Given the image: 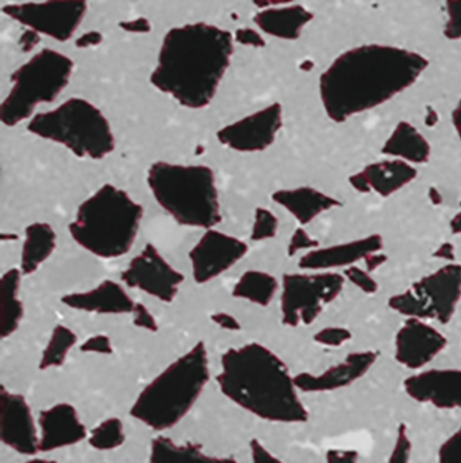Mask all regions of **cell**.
I'll list each match as a JSON object with an SVG mask.
<instances>
[{
    "instance_id": "6da1fadb",
    "label": "cell",
    "mask_w": 461,
    "mask_h": 463,
    "mask_svg": "<svg viewBox=\"0 0 461 463\" xmlns=\"http://www.w3.org/2000/svg\"><path fill=\"white\" fill-rule=\"evenodd\" d=\"M428 59L393 45L368 44L339 55L319 80L320 101L328 118L344 123L411 88L428 69Z\"/></svg>"
},
{
    "instance_id": "7a4b0ae2",
    "label": "cell",
    "mask_w": 461,
    "mask_h": 463,
    "mask_svg": "<svg viewBox=\"0 0 461 463\" xmlns=\"http://www.w3.org/2000/svg\"><path fill=\"white\" fill-rule=\"evenodd\" d=\"M232 34L206 23L186 24L165 33L149 80L187 109L213 101L233 55Z\"/></svg>"
},
{
    "instance_id": "3957f363",
    "label": "cell",
    "mask_w": 461,
    "mask_h": 463,
    "mask_svg": "<svg viewBox=\"0 0 461 463\" xmlns=\"http://www.w3.org/2000/svg\"><path fill=\"white\" fill-rule=\"evenodd\" d=\"M217 384L225 398L258 419L285 424L308 420L295 376L262 344L249 343L225 351L220 359Z\"/></svg>"
},
{
    "instance_id": "277c9868",
    "label": "cell",
    "mask_w": 461,
    "mask_h": 463,
    "mask_svg": "<svg viewBox=\"0 0 461 463\" xmlns=\"http://www.w3.org/2000/svg\"><path fill=\"white\" fill-rule=\"evenodd\" d=\"M209 379L208 351L200 341L138 392L130 416L157 432L170 430L189 414Z\"/></svg>"
},
{
    "instance_id": "5b68a950",
    "label": "cell",
    "mask_w": 461,
    "mask_h": 463,
    "mask_svg": "<svg viewBox=\"0 0 461 463\" xmlns=\"http://www.w3.org/2000/svg\"><path fill=\"white\" fill-rule=\"evenodd\" d=\"M143 215V205L127 192L105 184L79 205L68 230L89 253L99 259H119L135 245Z\"/></svg>"
},
{
    "instance_id": "8992f818",
    "label": "cell",
    "mask_w": 461,
    "mask_h": 463,
    "mask_svg": "<svg viewBox=\"0 0 461 463\" xmlns=\"http://www.w3.org/2000/svg\"><path fill=\"white\" fill-rule=\"evenodd\" d=\"M146 185L159 207L181 226L212 230L221 222L211 167L155 162L146 173Z\"/></svg>"
},
{
    "instance_id": "52a82bcc",
    "label": "cell",
    "mask_w": 461,
    "mask_h": 463,
    "mask_svg": "<svg viewBox=\"0 0 461 463\" xmlns=\"http://www.w3.org/2000/svg\"><path fill=\"white\" fill-rule=\"evenodd\" d=\"M27 131L41 139L64 146L79 158H106L116 148V137L106 116L79 97L54 109L40 112L27 123Z\"/></svg>"
},
{
    "instance_id": "ba28073f",
    "label": "cell",
    "mask_w": 461,
    "mask_h": 463,
    "mask_svg": "<svg viewBox=\"0 0 461 463\" xmlns=\"http://www.w3.org/2000/svg\"><path fill=\"white\" fill-rule=\"evenodd\" d=\"M73 69L72 59L59 51L45 48L34 53L11 75V89L0 108L3 126L30 121L40 105L56 101L70 83Z\"/></svg>"
},
{
    "instance_id": "9c48e42d",
    "label": "cell",
    "mask_w": 461,
    "mask_h": 463,
    "mask_svg": "<svg viewBox=\"0 0 461 463\" xmlns=\"http://www.w3.org/2000/svg\"><path fill=\"white\" fill-rule=\"evenodd\" d=\"M461 299V265L449 262L390 298V307L407 318L449 324Z\"/></svg>"
},
{
    "instance_id": "30bf717a",
    "label": "cell",
    "mask_w": 461,
    "mask_h": 463,
    "mask_svg": "<svg viewBox=\"0 0 461 463\" xmlns=\"http://www.w3.org/2000/svg\"><path fill=\"white\" fill-rule=\"evenodd\" d=\"M343 275L336 272L287 273L282 278V324L296 327L311 325L325 306L338 298L344 286Z\"/></svg>"
},
{
    "instance_id": "8fae6325",
    "label": "cell",
    "mask_w": 461,
    "mask_h": 463,
    "mask_svg": "<svg viewBox=\"0 0 461 463\" xmlns=\"http://www.w3.org/2000/svg\"><path fill=\"white\" fill-rule=\"evenodd\" d=\"M3 13L30 31L56 40L70 42L86 17V2H42V4H15L3 6Z\"/></svg>"
},
{
    "instance_id": "7c38bea8",
    "label": "cell",
    "mask_w": 461,
    "mask_h": 463,
    "mask_svg": "<svg viewBox=\"0 0 461 463\" xmlns=\"http://www.w3.org/2000/svg\"><path fill=\"white\" fill-rule=\"evenodd\" d=\"M121 280L129 288L138 289L160 302L175 299L184 276L173 268L151 243H146L140 254L133 257L122 270Z\"/></svg>"
},
{
    "instance_id": "4fadbf2b",
    "label": "cell",
    "mask_w": 461,
    "mask_h": 463,
    "mask_svg": "<svg viewBox=\"0 0 461 463\" xmlns=\"http://www.w3.org/2000/svg\"><path fill=\"white\" fill-rule=\"evenodd\" d=\"M249 253L244 241L219 230H206L189 251L193 278L198 284L211 283L235 267Z\"/></svg>"
},
{
    "instance_id": "5bb4252c",
    "label": "cell",
    "mask_w": 461,
    "mask_h": 463,
    "mask_svg": "<svg viewBox=\"0 0 461 463\" xmlns=\"http://www.w3.org/2000/svg\"><path fill=\"white\" fill-rule=\"evenodd\" d=\"M282 123V107L276 102L222 127L217 132V139L238 153H260L276 142Z\"/></svg>"
},
{
    "instance_id": "9a60e30c",
    "label": "cell",
    "mask_w": 461,
    "mask_h": 463,
    "mask_svg": "<svg viewBox=\"0 0 461 463\" xmlns=\"http://www.w3.org/2000/svg\"><path fill=\"white\" fill-rule=\"evenodd\" d=\"M0 439L18 454L33 457L40 452V430L29 402L5 386L0 389Z\"/></svg>"
},
{
    "instance_id": "2e32d148",
    "label": "cell",
    "mask_w": 461,
    "mask_h": 463,
    "mask_svg": "<svg viewBox=\"0 0 461 463\" xmlns=\"http://www.w3.org/2000/svg\"><path fill=\"white\" fill-rule=\"evenodd\" d=\"M447 340L436 327L407 318L395 337V359L409 370H420L447 348Z\"/></svg>"
},
{
    "instance_id": "e0dca14e",
    "label": "cell",
    "mask_w": 461,
    "mask_h": 463,
    "mask_svg": "<svg viewBox=\"0 0 461 463\" xmlns=\"http://www.w3.org/2000/svg\"><path fill=\"white\" fill-rule=\"evenodd\" d=\"M409 397L438 409H461V370H428L404 381Z\"/></svg>"
},
{
    "instance_id": "ac0fdd59",
    "label": "cell",
    "mask_w": 461,
    "mask_h": 463,
    "mask_svg": "<svg viewBox=\"0 0 461 463\" xmlns=\"http://www.w3.org/2000/svg\"><path fill=\"white\" fill-rule=\"evenodd\" d=\"M40 452L56 451L75 446L89 436L86 425L71 403L60 402L41 411L38 417Z\"/></svg>"
},
{
    "instance_id": "d6986e66",
    "label": "cell",
    "mask_w": 461,
    "mask_h": 463,
    "mask_svg": "<svg viewBox=\"0 0 461 463\" xmlns=\"http://www.w3.org/2000/svg\"><path fill=\"white\" fill-rule=\"evenodd\" d=\"M382 249V240L380 235H369L361 240L338 245L317 248L301 257L298 268L309 272H333L339 268L354 267L373 253H379Z\"/></svg>"
},
{
    "instance_id": "ffe728a7",
    "label": "cell",
    "mask_w": 461,
    "mask_h": 463,
    "mask_svg": "<svg viewBox=\"0 0 461 463\" xmlns=\"http://www.w3.org/2000/svg\"><path fill=\"white\" fill-rule=\"evenodd\" d=\"M376 360V352H353L347 354L343 362L333 365L319 375L309 373H298L295 376V384L298 392H327L343 389L362 378L373 367Z\"/></svg>"
},
{
    "instance_id": "44dd1931",
    "label": "cell",
    "mask_w": 461,
    "mask_h": 463,
    "mask_svg": "<svg viewBox=\"0 0 461 463\" xmlns=\"http://www.w3.org/2000/svg\"><path fill=\"white\" fill-rule=\"evenodd\" d=\"M417 175V169L412 165L388 158L368 165L365 169L350 177V184L361 194L373 192L379 196L390 197L411 184Z\"/></svg>"
},
{
    "instance_id": "7402d4cb",
    "label": "cell",
    "mask_w": 461,
    "mask_h": 463,
    "mask_svg": "<svg viewBox=\"0 0 461 463\" xmlns=\"http://www.w3.org/2000/svg\"><path fill=\"white\" fill-rule=\"evenodd\" d=\"M61 303L72 310L84 313L119 316L132 314L136 302L127 289L113 280H105L89 291L71 292L61 298Z\"/></svg>"
},
{
    "instance_id": "603a6c76",
    "label": "cell",
    "mask_w": 461,
    "mask_h": 463,
    "mask_svg": "<svg viewBox=\"0 0 461 463\" xmlns=\"http://www.w3.org/2000/svg\"><path fill=\"white\" fill-rule=\"evenodd\" d=\"M312 20H314V14L309 10L301 5L293 4L260 10L252 18L260 32L287 42L300 39L304 28Z\"/></svg>"
},
{
    "instance_id": "cb8c5ba5",
    "label": "cell",
    "mask_w": 461,
    "mask_h": 463,
    "mask_svg": "<svg viewBox=\"0 0 461 463\" xmlns=\"http://www.w3.org/2000/svg\"><path fill=\"white\" fill-rule=\"evenodd\" d=\"M271 200L285 208L301 226L339 205L338 200L311 186L281 189L271 194Z\"/></svg>"
},
{
    "instance_id": "d4e9b609",
    "label": "cell",
    "mask_w": 461,
    "mask_h": 463,
    "mask_svg": "<svg viewBox=\"0 0 461 463\" xmlns=\"http://www.w3.org/2000/svg\"><path fill=\"white\" fill-rule=\"evenodd\" d=\"M381 151L388 158L399 159L412 166L426 164L430 158L428 140L407 121H400L395 127Z\"/></svg>"
},
{
    "instance_id": "484cf974",
    "label": "cell",
    "mask_w": 461,
    "mask_h": 463,
    "mask_svg": "<svg viewBox=\"0 0 461 463\" xmlns=\"http://www.w3.org/2000/svg\"><path fill=\"white\" fill-rule=\"evenodd\" d=\"M149 463H238L232 457H216L203 451L198 444H178L167 436L152 440Z\"/></svg>"
},
{
    "instance_id": "4316f807",
    "label": "cell",
    "mask_w": 461,
    "mask_h": 463,
    "mask_svg": "<svg viewBox=\"0 0 461 463\" xmlns=\"http://www.w3.org/2000/svg\"><path fill=\"white\" fill-rule=\"evenodd\" d=\"M56 249V232L51 224L37 222L24 230V242L22 246V275L29 276L37 272L38 268L53 254Z\"/></svg>"
},
{
    "instance_id": "83f0119b",
    "label": "cell",
    "mask_w": 461,
    "mask_h": 463,
    "mask_svg": "<svg viewBox=\"0 0 461 463\" xmlns=\"http://www.w3.org/2000/svg\"><path fill=\"white\" fill-rule=\"evenodd\" d=\"M21 278V269L11 268L0 281V335L3 340L18 330L24 318V305L19 299Z\"/></svg>"
},
{
    "instance_id": "f1b7e54d",
    "label": "cell",
    "mask_w": 461,
    "mask_h": 463,
    "mask_svg": "<svg viewBox=\"0 0 461 463\" xmlns=\"http://www.w3.org/2000/svg\"><path fill=\"white\" fill-rule=\"evenodd\" d=\"M278 288V280L270 273L247 270L233 286L232 297L266 307L273 302Z\"/></svg>"
},
{
    "instance_id": "f546056e",
    "label": "cell",
    "mask_w": 461,
    "mask_h": 463,
    "mask_svg": "<svg viewBox=\"0 0 461 463\" xmlns=\"http://www.w3.org/2000/svg\"><path fill=\"white\" fill-rule=\"evenodd\" d=\"M76 343H78V337L70 327L65 325H57L52 330L51 337L41 354V370L61 367L70 352L75 348Z\"/></svg>"
},
{
    "instance_id": "4dcf8cb0",
    "label": "cell",
    "mask_w": 461,
    "mask_h": 463,
    "mask_svg": "<svg viewBox=\"0 0 461 463\" xmlns=\"http://www.w3.org/2000/svg\"><path fill=\"white\" fill-rule=\"evenodd\" d=\"M89 444L97 451H113L127 440L124 424L117 417H108L89 430Z\"/></svg>"
},
{
    "instance_id": "1f68e13d",
    "label": "cell",
    "mask_w": 461,
    "mask_h": 463,
    "mask_svg": "<svg viewBox=\"0 0 461 463\" xmlns=\"http://www.w3.org/2000/svg\"><path fill=\"white\" fill-rule=\"evenodd\" d=\"M278 232V219L271 211L258 207L254 213V223L251 229L252 242H263L276 237Z\"/></svg>"
},
{
    "instance_id": "d6a6232c",
    "label": "cell",
    "mask_w": 461,
    "mask_h": 463,
    "mask_svg": "<svg viewBox=\"0 0 461 463\" xmlns=\"http://www.w3.org/2000/svg\"><path fill=\"white\" fill-rule=\"evenodd\" d=\"M412 444L409 440V430L406 424H400L398 428L395 444L392 452L388 458L387 463H409L411 458Z\"/></svg>"
},
{
    "instance_id": "836d02e7",
    "label": "cell",
    "mask_w": 461,
    "mask_h": 463,
    "mask_svg": "<svg viewBox=\"0 0 461 463\" xmlns=\"http://www.w3.org/2000/svg\"><path fill=\"white\" fill-rule=\"evenodd\" d=\"M343 276L346 280L354 284L357 288H360L365 294H376L377 289H379V284L372 278L371 273L366 269H362V268L357 267V265L344 269Z\"/></svg>"
},
{
    "instance_id": "e575fe53",
    "label": "cell",
    "mask_w": 461,
    "mask_h": 463,
    "mask_svg": "<svg viewBox=\"0 0 461 463\" xmlns=\"http://www.w3.org/2000/svg\"><path fill=\"white\" fill-rule=\"evenodd\" d=\"M352 338V332L344 327H325V329L319 330L316 335H314V340L317 344L323 346H331V348H336V346L343 345L344 343Z\"/></svg>"
},
{
    "instance_id": "d590c367",
    "label": "cell",
    "mask_w": 461,
    "mask_h": 463,
    "mask_svg": "<svg viewBox=\"0 0 461 463\" xmlns=\"http://www.w3.org/2000/svg\"><path fill=\"white\" fill-rule=\"evenodd\" d=\"M439 463H461V427L441 444Z\"/></svg>"
},
{
    "instance_id": "8d00e7d4",
    "label": "cell",
    "mask_w": 461,
    "mask_h": 463,
    "mask_svg": "<svg viewBox=\"0 0 461 463\" xmlns=\"http://www.w3.org/2000/svg\"><path fill=\"white\" fill-rule=\"evenodd\" d=\"M444 34L450 40L461 39V0L447 2Z\"/></svg>"
},
{
    "instance_id": "74e56055",
    "label": "cell",
    "mask_w": 461,
    "mask_h": 463,
    "mask_svg": "<svg viewBox=\"0 0 461 463\" xmlns=\"http://www.w3.org/2000/svg\"><path fill=\"white\" fill-rule=\"evenodd\" d=\"M317 248H319V242L300 227L293 232L292 238H290L287 254L292 257L300 253V251L306 250V253H308V251L315 250Z\"/></svg>"
},
{
    "instance_id": "f35d334b",
    "label": "cell",
    "mask_w": 461,
    "mask_h": 463,
    "mask_svg": "<svg viewBox=\"0 0 461 463\" xmlns=\"http://www.w3.org/2000/svg\"><path fill=\"white\" fill-rule=\"evenodd\" d=\"M80 351L84 354H111L114 351L113 343L106 335H95L80 344Z\"/></svg>"
},
{
    "instance_id": "ab89813d",
    "label": "cell",
    "mask_w": 461,
    "mask_h": 463,
    "mask_svg": "<svg viewBox=\"0 0 461 463\" xmlns=\"http://www.w3.org/2000/svg\"><path fill=\"white\" fill-rule=\"evenodd\" d=\"M132 316L133 324L140 327V329L148 330V332H157V329H159L154 314H152L151 311L148 310V307L143 305V303H136Z\"/></svg>"
},
{
    "instance_id": "60d3db41",
    "label": "cell",
    "mask_w": 461,
    "mask_h": 463,
    "mask_svg": "<svg viewBox=\"0 0 461 463\" xmlns=\"http://www.w3.org/2000/svg\"><path fill=\"white\" fill-rule=\"evenodd\" d=\"M233 40L243 47L263 48L266 45L265 39L259 32L252 28H240L235 32Z\"/></svg>"
},
{
    "instance_id": "b9f144b4",
    "label": "cell",
    "mask_w": 461,
    "mask_h": 463,
    "mask_svg": "<svg viewBox=\"0 0 461 463\" xmlns=\"http://www.w3.org/2000/svg\"><path fill=\"white\" fill-rule=\"evenodd\" d=\"M249 454H251V463H284L276 455L271 454L257 439L249 443Z\"/></svg>"
},
{
    "instance_id": "7bdbcfd3",
    "label": "cell",
    "mask_w": 461,
    "mask_h": 463,
    "mask_svg": "<svg viewBox=\"0 0 461 463\" xmlns=\"http://www.w3.org/2000/svg\"><path fill=\"white\" fill-rule=\"evenodd\" d=\"M358 458L355 449H328L325 463H358Z\"/></svg>"
},
{
    "instance_id": "ee69618b",
    "label": "cell",
    "mask_w": 461,
    "mask_h": 463,
    "mask_svg": "<svg viewBox=\"0 0 461 463\" xmlns=\"http://www.w3.org/2000/svg\"><path fill=\"white\" fill-rule=\"evenodd\" d=\"M118 26L122 31L132 34H146L152 31L151 23L144 17L135 18V20L121 21Z\"/></svg>"
},
{
    "instance_id": "f6af8a7d",
    "label": "cell",
    "mask_w": 461,
    "mask_h": 463,
    "mask_svg": "<svg viewBox=\"0 0 461 463\" xmlns=\"http://www.w3.org/2000/svg\"><path fill=\"white\" fill-rule=\"evenodd\" d=\"M212 322L221 329L228 332H239L241 329L240 324L235 317L228 313H214L211 316Z\"/></svg>"
},
{
    "instance_id": "bcb514c9",
    "label": "cell",
    "mask_w": 461,
    "mask_h": 463,
    "mask_svg": "<svg viewBox=\"0 0 461 463\" xmlns=\"http://www.w3.org/2000/svg\"><path fill=\"white\" fill-rule=\"evenodd\" d=\"M40 42L41 34H38L37 32L26 29V31L21 34V37H19V47H21V50L24 51V53H30L37 48Z\"/></svg>"
},
{
    "instance_id": "7dc6e473",
    "label": "cell",
    "mask_w": 461,
    "mask_h": 463,
    "mask_svg": "<svg viewBox=\"0 0 461 463\" xmlns=\"http://www.w3.org/2000/svg\"><path fill=\"white\" fill-rule=\"evenodd\" d=\"M102 33L91 31L79 36L78 39L75 40V47L84 50V48L98 47V45L102 44Z\"/></svg>"
},
{
    "instance_id": "c3c4849f",
    "label": "cell",
    "mask_w": 461,
    "mask_h": 463,
    "mask_svg": "<svg viewBox=\"0 0 461 463\" xmlns=\"http://www.w3.org/2000/svg\"><path fill=\"white\" fill-rule=\"evenodd\" d=\"M363 262H365L366 270H368L369 273H372L374 272V270L379 269L381 265H384L385 262H387V256H385L384 253H381V251H379V253H373L371 254V256L366 257V259L363 260Z\"/></svg>"
},
{
    "instance_id": "681fc988",
    "label": "cell",
    "mask_w": 461,
    "mask_h": 463,
    "mask_svg": "<svg viewBox=\"0 0 461 463\" xmlns=\"http://www.w3.org/2000/svg\"><path fill=\"white\" fill-rule=\"evenodd\" d=\"M434 257H438V259L445 260V261H455V249H453L452 243H444L441 248L437 249Z\"/></svg>"
},
{
    "instance_id": "f907efd6",
    "label": "cell",
    "mask_w": 461,
    "mask_h": 463,
    "mask_svg": "<svg viewBox=\"0 0 461 463\" xmlns=\"http://www.w3.org/2000/svg\"><path fill=\"white\" fill-rule=\"evenodd\" d=\"M452 120L453 127H455L456 132H457L458 137L461 140V101L458 102L457 107L453 110Z\"/></svg>"
},
{
    "instance_id": "816d5d0a",
    "label": "cell",
    "mask_w": 461,
    "mask_h": 463,
    "mask_svg": "<svg viewBox=\"0 0 461 463\" xmlns=\"http://www.w3.org/2000/svg\"><path fill=\"white\" fill-rule=\"evenodd\" d=\"M450 229H452L453 234H461V204L460 211L456 213L453 218L452 223H450Z\"/></svg>"
},
{
    "instance_id": "f5cc1de1",
    "label": "cell",
    "mask_w": 461,
    "mask_h": 463,
    "mask_svg": "<svg viewBox=\"0 0 461 463\" xmlns=\"http://www.w3.org/2000/svg\"><path fill=\"white\" fill-rule=\"evenodd\" d=\"M24 463H57L56 460L43 459V458H32V459L26 460Z\"/></svg>"
},
{
    "instance_id": "db71d44e",
    "label": "cell",
    "mask_w": 461,
    "mask_h": 463,
    "mask_svg": "<svg viewBox=\"0 0 461 463\" xmlns=\"http://www.w3.org/2000/svg\"><path fill=\"white\" fill-rule=\"evenodd\" d=\"M18 240V235L16 234H7V232H3L2 241L3 242H7V241H16Z\"/></svg>"
}]
</instances>
